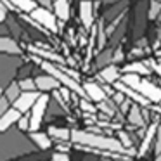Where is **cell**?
I'll return each instance as SVG.
<instances>
[{
  "mask_svg": "<svg viewBox=\"0 0 161 161\" xmlns=\"http://www.w3.org/2000/svg\"><path fill=\"white\" fill-rule=\"evenodd\" d=\"M71 142L78 147H92L116 154H130L126 147L118 140V137H108L97 132H85V130H71Z\"/></svg>",
  "mask_w": 161,
  "mask_h": 161,
  "instance_id": "6da1fadb",
  "label": "cell"
},
{
  "mask_svg": "<svg viewBox=\"0 0 161 161\" xmlns=\"http://www.w3.org/2000/svg\"><path fill=\"white\" fill-rule=\"evenodd\" d=\"M40 66H42V69H45V73L56 76L57 80L61 81V85H63V87H66V88H69L71 92H75V95L87 99L83 83H80V80H76V78H73L69 73H66V71L63 69V64L50 63V61H43L42 59V61H40Z\"/></svg>",
  "mask_w": 161,
  "mask_h": 161,
  "instance_id": "7a4b0ae2",
  "label": "cell"
},
{
  "mask_svg": "<svg viewBox=\"0 0 161 161\" xmlns=\"http://www.w3.org/2000/svg\"><path fill=\"white\" fill-rule=\"evenodd\" d=\"M30 18L36 23L38 26H42L45 31H52V33H57L59 26H57V16L50 11L49 7H43V5H36L31 12H30Z\"/></svg>",
  "mask_w": 161,
  "mask_h": 161,
  "instance_id": "3957f363",
  "label": "cell"
},
{
  "mask_svg": "<svg viewBox=\"0 0 161 161\" xmlns=\"http://www.w3.org/2000/svg\"><path fill=\"white\" fill-rule=\"evenodd\" d=\"M47 106H49V95H47V92H42V95L38 97V101L33 104L31 111H30V132H38L40 130Z\"/></svg>",
  "mask_w": 161,
  "mask_h": 161,
  "instance_id": "277c9868",
  "label": "cell"
},
{
  "mask_svg": "<svg viewBox=\"0 0 161 161\" xmlns=\"http://www.w3.org/2000/svg\"><path fill=\"white\" fill-rule=\"evenodd\" d=\"M133 88H135L137 92H140V94H142L144 97L151 102V104H159V102H161V87L151 83L149 80L140 78V81Z\"/></svg>",
  "mask_w": 161,
  "mask_h": 161,
  "instance_id": "5b68a950",
  "label": "cell"
},
{
  "mask_svg": "<svg viewBox=\"0 0 161 161\" xmlns=\"http://www.w3.org/2000/svg\"><path fill=\"white\" fill-rule=\"evenodd\" d=\"M42 95V92L40 90H30V92H21V95L18 97V101L14 102V108L18 109L21 114H26V113L31 111L33 104H35L36 101H38V97Z\"/></svg>",
  "mask_w": 161,
  "mask_h": 161,
  "instance_id": "8992f818",
  "label": "cell"
},
{
  "mask_svg": "<svg viewBox=\"0 0 161 161\" xmlns=\"http://www.w3.org/2000/svg\"><path fill=\"white\" fill-rule=\"evenodd\" d=\"M113 87H114V90H118V92H123V94L126 95V99H130V101L133 102V104H139V106H149L151 102L147 101L146 97H144L142 94H140V92H137L135 88H132V87H128V85L126 83H123L121 80H118L116 81L114 85H113Z\"/></svg>",
  "mask_w": 161,
  "mask_h": 161,
  "instance_id": "52a82bcc",
  "label": "cell"
},
{
  "mask_svg": "<svg viewBox=\"0 0 161 161\" xmlns=\"http://www.w3.org/2000/svg\"><path fill=\"white\" fill-rule=\"evenodd\" d=\"M35 81H36V88H38L40 92H47V94H49V92H56V90H59V88L63 87L61 81L57 80L56 76L49 75V73L36 76Z\"/></svg>",
  "mask_w": 161,
  "mask_h": 161,
  "instance_id": "ba28073f",
  "label": "cell"
},
{
  "mask_svg": "<svg viewBox=\"0 0 161 161\" xmlns=\"http://www.w3.org/2000/svg\"><path fill=\"white\" fill-rule=\"evenodd\" d=\"M83 88H85V94H87V99L92 102H97L99 104V102H104L106 99H108V92H106L99 83H95V81H87V83H83Z\"/></svg>",
  "mask_w": 161,
  "mask_h": 161,
  "instance_id": "9c48e42d",
  "label": "cell"
},
{
  "mask_svg": "<svg viewBox=\"0 0 161 161\" xmlns=\"http://www.w3.org/2000/svg\"><path fill=\"white\" fill-rule=\"evenodd\" d=\"M94 5L92 0H80V19L83 23L85 28H92L94 26Z\"/></svg>",
  "mask_w": 161,
  "mask_h": 161,
  "instance_id": "30bf717a",
  "label": "cell"
},
{
  "mask_svg": "<svg viewBox=\"0 0 161 161\" xmlns=\"http://www.w3.org/2000/svg\"><path fill=\"white\" fill-rule=\"evenodd\" d=\"M0 54H5V56H21L23 49L11 36H0Z\"/></svg>",
  "mask_w": 161,
  "mask_h": 161,
  "instance_id": "8fae6325",
  "label": "cell"
},
{
  "mask_svg": "<svg viewBox=\"0 0 161 161\" xmlns=\"http://www.w3.org/2000/svg\"><path fill=\"white\" fill-rule=\"evenodd\" d=\"M28 52L31 54L33 57H40L43 61H50V63H57V64H63L64 59L61 56H57L56 52H50V50H45L42 47H33V45H28Z\"/></svg>",
  "mask_w": 161,
  "mask_h": 161,
  "instance_id": "7c38bea8",
  "label": "cell"
},
{
  "mask_svg": "<svg viewBox=\"0 0 161 161\" xmlns=\"http://www.w3.org/2000/svg\"><path fill=\"white\" fill-rule=\"evenodd\" d=\"M21 116L23 114L14 108V106H12L7 113H4V114L0 116V133L5 132V130H9L12 125H18V121H19V118H21Z\"/></svg>",
  "mask_w": 161,
  "mask_h": 161,
  "instance_id": "4fadbf2b",
  "label": "cell"
},
{
  "mask_svg": "<svg viewBox=\"0 0 161 161\" xmlns=\"http://www.w3.org/2000/svg\"><path fill=\"white\" fill-rule=\"evenodd\" d=\"M158 125H159V121H158V123H151V126L147 128L146 135H144V139H142V144H140L139 156H144V154H147V151L151 149L153 142L156 140V135H158Z\"/></svg>",
  "mask_w": 161,
  "mask_h": 161,
  "instance_id": "5bb4252c",
  "label": "cell"
},
{
  "mask_svg": "<svg viewBox=\"0 0 161 161\" xmlns=\"http://www.w3.org/2000/svg\"><path fill=\"white\" fill-rule=\"evenodd\" d=\"M30 133V139L33 140V142L38 146V149L42 151H47L52 147V137L49 135V133H43V132H28Z\"/></svg>",
  "mask_w": 161,
  "mask_h": 161,
  "instance_id": "9a60e30c",
  "label": "cell"
},
{
  "mask_svg": "<svg viewBox=\"0 0 161 161\" xmlns=\"http://www.w3.org/2000/svg\"><path fill=\"white\" fill-rule=\"evenodd\" d=\"M119 73H121V69H118L116 66L109 64V66L102 68L101 73H99V76L102 78V81H104V83H108V85H114L116 81H118V78H121V76H119Z\"/></svg>",
  "mask_w": 161,
  "mask_h": 161,
  "instance_id": "2e32d148",
  "label": "cell"
},
{
  "mask_svg": "<svg viewBox=\"0 0 161 161\" xmlns=\"http://www.w3.org/2000/svg\"><path fill=\"white\" fill-rule=\"evenodd\" d=\"M54 14L59 21L66 23L69 19V0H54Z\"/></svg>",
  "mask_w": 161,
  "mask_h": 161,
  "instance_id": "e0dca14e",
  "label": "cell"
},
{
  "mask_svg": "<svg viewBox=\"0 0 161 161\" xmlns=\"http://www.w3.org/2000/svg\"><path fill=\"white\" fill-rule=\"evenodd\" d=\"M121 73H137L140 76H147V75H151V69L149 64L146 63H130L125 68H121Z\"/></svg>",
  "mask_w": 161,
  "mask_h": 161,
  "instance_id": "ac0fdd59",
  "label": "cell"
},
{
  "mask_svg": "<svg viewBox=\"0 0 161 161\" xmlns=\"http://www.w3.org/2000/svg\"><path fill=\"white\" fill-rule=\"evenodd\" d=\"M140 108H142V106H139V104L130 106V111H128V121H130V125H133V126H144V113L140 111Z\"/></svg>",
  "mask_w": 161,
  "mask_h": 161,
  "instance_id": "d6986e66",
  "label": "cell"
},
{
  "mask_svg": "<svg viewBox=\"0 0 161 161\" xmlns=\"http://www.w3.org/2000/svg\"><path fill=\"white\" fill-rule=\"evenodd\" d=\"M49 135L59 142H68L71 140V130L69 128H59V126H49Z\"/></svg>",
  "mask_w": 161,
  "mask_h": 161,
  "instance_id": "ffe728a7",
  "label": "cell"
},
{
  "mask_svg": "<svg viewBox=\"0 0 161 161\" xmlns=\"http://www.w3.org/2000/svg\"><path fill=\"white\" fill-rule=\"evenodd\" d=\"M9 2L14 5L16 11H23V12H28V14L38 5L36 0H9Z\"/></svg>",
  "mask_w": 161,
  "mask_h": 161,
  "instance_id": "44dd1931",
  "label": "cell"
},
{
  "mask_svg": "<svg viewBox=\"0 0 161 161\" xmlns=\"http://www.w3.org/2000/svg\"><path fill=\"white\" fill-rule=\"evenodd\" d=\"M21 92H23V90H21V87H19V81H11V85H9V87L4 90V94L7 95L9 101L14 104V102L18 101V97L21 95Z\"/></svg>",
  "mask_w": 161,
  "mask_h": 161,
  "instance_id": "7402d4cb",
  "label": "cell"
},
{
  "mask_svg": "<svg viewBox=\"0 0 161 161\" xmlns=\"http://www.w3.org/2000/svg\"><path fill=\"white\" fill-rule=\"evenodd\" d=\"M19 87H21V90H23V92L38 90V88H36V81H35V78H23V80H19Z\"/></svg>",
  "mask_w": 161,
  "mask_h": 161,
  "instance_id": "603a6c76",
  "label": "cell"
},
{
  "mask_svg": "<svg viewBox=\"0 0 161 161\" xmlns=\"http://www.w3.org/2000/svg\"><path fill=\"white\" fill-rule=\"evenodd\" d=\"M161 14V2L158 0H151V7H149V19H158Z\"/></svg>",
  "mask_w": 161,
  "mask_h": 161,
  "instance_id": "cb8c5ba5",
  "label": "cell"
},
{
  "mask_svg": "<svg viewBox=\"0 0 161 161\" xmlns=\"http://www.w3.org/2000/svg\"><path fill=\"white\" fill-rule=\"evenodd\" d=\"M116 137H118V140L126 147V149H132V139H130V135H128L126 132H123V130H118Z\"/></svg>",
  "mask_w": 161,
  "mask_h": 161,
  "instance_id": "d4e9b609",
  "label": "cell"
},
{
  "mask_svg": "<svg viewBox=\"0 0 161 161\" xmlns=\"http://www.w3.org/2000/svg\"><path fill=\"white\" fill-rule=\"evenodd\" d=\"M11 108H12V102L9 101V97L5 94H2L0 95V116L4 114V113H7Z\"/></svg>",
  "mask_w": 161,
  "mask_h": 161,
  "instance_id": "484cf974",
  "label": "cell"
},
{
  "mask_svg": "<svg viewBox=\"0 0 161 161\" xmlns=\"http://www.w3.org/2000/svg\"><path fill=\"white\" fill-rule=\"evenodd\" d=\"M18 126H19V130H23V132H30V113H26V114H23L21 118H19Z\"/></svg>",
  "mask_w": 161,
  "mask_h": 161,
  "instance_id": "4316f807",
  "label": "cell"
},
{
  "mask_svg": "<svg viewBox=\"0 0 161 161\" xmlns=\"http://www.w3.org/2000/svg\"><path fill=\"white\" fill-rule=\"evenodd\" d=\"M80 108H81V111H85V113H95V111H97V109H95V106H92L90 102H88V99H85V97H81Z\"/></svg>",
  "mask_w": 161,
  "mask_h": 161,
  "instance_id": "83f0119b",
  "label": "cell"
},
{
  "mask_svg": "<svg viewBox=\"0 0 161 161\" xmlns=\"http://www.w3.org/2000/svg\"><path fill=\"white\" fill-rule=\"evenodd\" d=\"M106 43V31H104V26H102V23H99V40H97V45L99 49H102Z\"/></svg>",
  "mask_w": 161,
  "mask_h": 161,
  "instance_id": "f1b7e54d",
  "label": "cell"
},
{
  "mask_svg": "<svg viewBox=\"0 0 161 161\" xmlns=\"http://www.w3.org/2000/svg\"><path fill=\"white\" fill-rule=\"evenodd\" d=\"M52 161H69V154L64 151H57L52 154Z\"/></svg>",
  "mask_w": 161,
  "mask_h": 161,
  "instance_id": "f546056e",
  "label": "cell"
},
{
  "mask_svg": "<svg viewBox=\"0 0 161 161\" xmlns=\"http://www.w3.org/2000/svg\"><path fill=\"white\" fill-rule=\"evenodd\" d=\"M9 16V7L4 4V0H0V23H4Z\"/></svg>",
  "mask_w": 161,
  "mask_h": 161,
  "instance_id": "4dcf8cb0",
  "label": "cell"
},
{
  "mask_svg": "<svg viewBox=\"0 0 161 161\" xmlns=\"http://www.w3.org/2000/svg\"><path fill=\"white\" fill-rule=\"evenodd\" d=\"M149 66L151 69H154V73L161 78V63H156V61H149Z\"/></svg>",
  "mask_w": 161,
  "mask_h": 161,
  "instance_id": "1f68e13d",
  "label": "cell"
},
{
  "mask_svg": "<svg viewBox=\"0 0 161 161\" xmlns=\"http://www.w3.org/2000/svg\"><path fill=\"white\" fill-rule=\"evenodd\" d=\"M154 149H156V154L161 153V130H158L156 140H154Z\"/></svg>",
  "mask_w": 161,
  "mask_h": 161,
  "instance_id": "d6a6232c",
  "label": "cell"
},
{
  "mask_svg": "<svg viewBox=\"0 0 161 161\" xmlns=\"http://www.w3.org/2000/svg\"><path fill=\"white\" fill-rule=\"evenodd\" d=\"M36 2H38V5H43V7H49V9L52 5V0H36Z\"/></svg>",
  "mask_w": 161,
  "mask_h": 161,
  "instance_id": "836d02e7",
  "label": "cell"
},
{
  "mask_svg": "<svg viewBox=\"0 0 161 161\" xmlns=\"http://www.w3.org/2000/svg\"><path fill=\"white\" fill-rule=\"evenodd\" d=\"M156 161H161V153H159V154H156Z\"/></svg>",
  "mask_w": 161,
  "mask_h": 161,
  "instance_id": "e575fe53",
  "label": "cell"
},
{
  "mask_svg": "<svg viewBox=\"0 0 161 161\" xmlns=\"http://www.w3.org/2000/svg\"><path fill=\"white\" fill-rule=\"evenodd\" d=\"M2 94H4V90H2V88H0V95H2Z\"/></svg>",
  "mask_w": 161,
  "mask_h": 161,
  "instance_id": "d590c367",
  "label": "cell"
},
{
  "mask_svg": "<svg viewBox=\"0 0 161 161\" xmlns=\"http://www.w3.org/2000/svg\"><path fill=\"white\" fill-rule=\"evenodd\" d=\"M158 2H161V0H158Z\"/></svg>",
  "mask_w": 161,
  "mask_h": 161,
  "instance_id": "8d00e7d4",
  "label": "cell"
},
{
  "mask_svg": "<svg viewBox=\"0 0 161 161\" xmlns=\"http://www.w3.org/2000/svg\"><path fill=\"white\" fill-rule=\"evenodd\" d=\"M159 104H161V102H159Z\"/></svg>",
  "mask_w": 161,
  "mask_h": 161,
  "instance_id": "74e56055",
  "label": "cell"
}]
</instances>
